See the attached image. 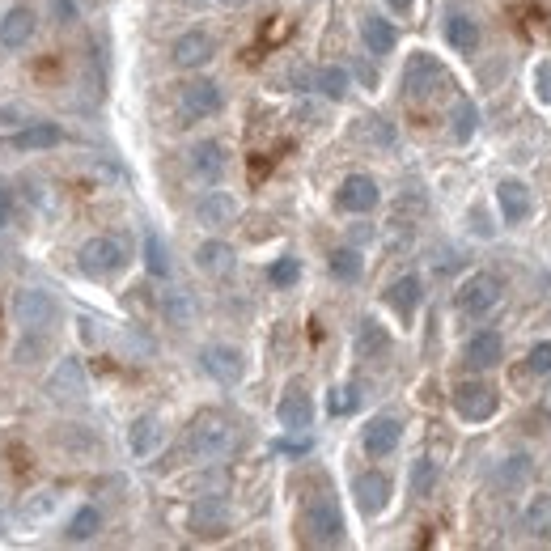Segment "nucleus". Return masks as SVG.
Returning <instances> with one entry per match:
<instances>
[{"mask_svg": "<svg viewBox=\"0 0 551 551\" xmlns=\"http://www.w3.org/2000/svg\"><path fill=\"white\" fill-rule=\"evenodd\" d=\"M238 446V429L234 420L221 416V412H200L187 424V454L200 458V462H221L229 458Z\"/></svg>", "mask_w": 551, "mask_h": 551, "instance_id": "f257e3e1", "label": "nucleus"}, {"mask_svg": "<svg viewBox=\"0 0 551 551\" xmlns=\"http://www.w3.org/2000/svg\"><path fill=\"white\" fill-rule=\"evenodd\" d=\"M301 530H306L310 547H340L344 543V513L331 496H314L301 513Z\"/></svg>", "mask_w": 551, "mask_h": 551, "instance_id": "f03ea898", "label": "nucleus"}, {"mask_svg": "<svg viewBox=\"0 0 551 551\" xmlns=\"http://www.w3.org/2000/svg\"><path fill=\"white\" fill-rule=\"evenodd\" d=\"M501 293H505L501 276H492V272H475V276H467V280L458 284L454 306H458V314H467V318H484L488 310H496Z\"/></svg>", "mask_w": 551, "mask_h": 551, "instance_id": "7ed1b4c3", "label": "nucleus"}, {"mask_svg": "<svg viewBox=\"0 0 551 551\" xmlns=\"http://www.w3.org/2000/svg\"><path fill=\"white\" fill-rule=\"evenodd\" d=\"M56 297L43 293V289H17L13 293V318L22 331H51L56 327Z\"/></svg>", "mask_w": 551, "mask_h": 551, "instance_id": "20e7f679", "label": "nucleus"}, {"mask_svg": "<svg viewBox=\"0 0 551 551\" xmlns=\"http://www.w3.org/2000/svg\"><path fill=\"white\" fill-rule=\"evenodd\" d=\"M43 395L51 403H60V407H73V403H85V395H90V378H85V365L73 361V357H64L56 369H51V378L43 386Z\"/></svg>", "mask_w": 551, "mask_h": 551, "instance_id": "39448f33", "label": "nucleus"}, {"mask_svg": "<svg viewBox=\"0 0 551 551\" xmlns=\"http://www.w3.org/2000/svg\"><path fill=\"white\" fill-rule=\"evenodd\" d=\"M77 263L85 276H111V272H123V263H128V251H123L119 238H85L81 251H77Z\"/></svg>", "mask_w": 551, "mask_h": 551, "instance_id": "423d86ee", "label": "nucleus"}, {"mask_svg": "<svg viewBox=\"0 0 551 551\" xmlns=\"http://www.w3.org/2000/svg\"><path fill=\"white\" fill-rule=\"evenodd\" d=\"M496 407H501V399H496V390H492L488 382L471 378V382H458V386H454V412H458L462 420H471V424L492 420Z\"/></svg>", "mask_w": 551, "mask_h": 551, "instance_id": "0eeeda50", "label": "nucleus"}, {"mask_svg": "<svg viewBox=\"0 0 551 551\" xmlns=\"http://www.w3.org/2000/svg\"><path fill=\"white\" fill-rule=\"evenodd\" d=\"M187 530L195 539H225L229 535V509L221 496H200L187 509Z\"/></svg>", "mask_w": 551, "mask_h": 551, "instance_id": "6e6552de", "label": "nucleus"}, {"mask_svg": "<svg viewBox=\"0 0 551 551\" xmlns=\"http://www.w3.org/2000/svg\"><path fill=\"white\" fill-rule=\"evenodd\" d=\"M225 106V94L217 81H187L183 94H179V115L187 123H200V119H212Z\"/></svg>", "mask_w": 551, "mask_h": 551, "instance_id": "1a4fd4ad", "label": "nucleus"}, {"mask_svg": "<svg viewBox=\"0 0 551 551\" xmlns=\"http://www.w3.org/2000/svg\"><path fill=\"white\" fill-rule=\"evenodd\" d=\"M352 496H357V509L365 518H378V513H386L390 496H395V484H390V475H382V471H361L352 479Z\"/></svg>", "mask_w": 551, "mask_h": 551, "instance_id": "9d476101", "label": "nucleus"}, {"mask_svg": "<svg viewBox=\"0 0 551 551\" xmlns=\"http://www.w3.org/2000/svg\"><path fill=\"white\" fill-rule=\"evenodd\" d=\"M60 505H64V492L60 488H34L30 496H22V505H17V526L43 530L60 513Z\"/></svg>", "mask_w": 551, "mask_h": 551, "instance_id": "9b49d317", "label": "nucleus"}, {"mask_svg": "<svg viewBox=\"0 0 551 551\" xmlns=\"http://www.w3.org/2000/svg\"><path fill=\"white\" fill-rule=\"evenodd\" d=\"M200 365L212 382H221V386H238L242 382V373H246V361H242V352L234 344H208L200 352Z\"/></svg>", "mask_w": 551, "mask_h": 551, "instance_id": "f8f14e48", "label": "nucleus"}, {"mask_svg": "<svg viewBox=\"0 0 551 551\" xmlns=\"http://www.w3.org/2000/svg\"><path fill=\"white\" fill-rule=\"evenodd\" d=\"M437 81H441L437 56H429V51H416V56L407 60V68H403V94L412 98V102H420V98H429L437 90Z\"/></svg>", "mask_w": 551, "mask_h": 551, "instance_id": "ddd939ff", "label": "nucleus"}, {"mask_svg": "<svg viewBox=\"0 0 551 551\" xmlns=\"http://www.w3.org/2000/svg\"><path fill=\"white\" fill-rule=\"evenodd\" d=\"M382 200L378 183L369 179V174H348V179L340 183V191H335V204H340L344 212H352V217H365V212H373Z\"/></svg>", "mask_w": 551, "mask_h": 551, "instance_id": "4468645a", "label": "nucleus"}, {"mask_svg": "<svg viewBox=\"0 0 551 551\" xmlns=\"http://www.w3.org/2000/svg\"><path fill=\"white\" fill-rule=\"evenodd\" d=\"M34 30H39V17H34L26 5H13L5 17H0V51L17 56L22 47H30Z\"/></svg>", "mask_w": 551, "mask_h": 551, "instance_id": "2eb2a0df", "label": "nucleus"}, {"mask_svg": "<svg viewBox=\"0 0 551 551\" xmlns=\"http://www.w3.org/2000/svg\"><path fill=\"white\" fill-rule=\"evenodd\" d=\"M399 441H403V420L399 416H373L365 437H361V446H365L369 458H390L399 450Z\"/></svg>", "mask_w": 551, "mask_h": 551, "instance_id": "dca6fc26", "label": "nucleus"}, {"mask_svg": "<svg viewBox=\"0 0 551 551\" xmlns=\"http://www.w3.org/2000/svg\"><path fill=\"white\" fill-rule=\"evenodd\" d=\"M276 420H280V429H289V433H306L310 429V424H314V399L306 395V386L284 390V399L276 407Z\"/></svg>", "mask_w": 551, "mask_h": 551, "instance_id": "f3484780", "label": "nucleus"}, {"mask_svg": "<svg viewBox=\"0 0 551 551\" xmlns=\"http://www.w3.org/2000/svg\"><path fill=\"white\" fill-rule=\"evenodd\" d=\"M60 140H64V128H60V123L34 119V123H22V128L9 136V149H17V153H43V149H56Z\"/></svg>", "mask_w": 551, "mask_h": 551, "instance_id": "a211bd4d", "label": "nucleus"}, {"mask_svg": "<svg viewBox=\"0 0 551 551\" xmlns=\"http://www.w3.org/2000/svg\"><path fill=\"white\" fill-rule=\"evenodd\" d=\"M170 56H174V64H179V68H204L212 56H217V39L204 34V30H187V34L174 39Z\"/></svg>", "mask_w": 551, "mask_h": 551, "instance_id": "6ab92c4d", "label": "nucleus"}, {"mask_svg": "<svg viewBox=\"0 0 551 551\" xmlns=\"http://www.w3.org/2000/svg\"><path fill=\"white\" fill-rule=\"evenodd\" d=\"M162 446H166V424H162V416H153V412L136 416L132 429H128V450H132L136 458H153Z\"/></svg>", "mask_w": 551, "mask_h": 551, "instance_id": "aec40b11", "label": "nucleus"}, {"mask_svg": "<svg viewBox=\"0 0 551 551\" xmlns=\"http://www.w3.org/2000/svg\"><path fill=\"white\" fill-rule=\"evenodd\" d=\"M195 221L204 229H225L238 221V200L229 191H204L200 204H195Z\"/></svg>", "mask_w": 551, "mask_h": 551, "instance_id": "412c9836", "label": "nucleus"}, {"mask_svg": "<svg viewBox=\"0 0 551 551\" xmlns=\"http://www.w3.org/2000/svg\"><path fill=\"white\" fill-rule=\"evenodd\" d=\"M496 208H501L505 225H526L530 212H535V200H530V187L518 179H505L496 187Z\"/></svg>", "mask_w": 551, "mask_h": 551, "instance_id": "4be33fe9", "label": "nucleus"}, {"mask_svg": "<svg viewBox=\"0 0 551 551\" xmlns=\"http://www.w3.org/2000/svg\"><path fill=\"white\" fill-rule=\"evenodd\" d=\"M187 166H191V174L195 179H204V183H217L221 174H225V166H229V157H225V145L221 140H200L191 153H187Z\"/></svg>", "mask_w": 551, "mask_h": 551, "instance_id": "5701e85b", "label": "nucleus"}, {"mask_svg": "<svg viewBox=\"0 0 551 551\" xmlns=\"http://www.w3.org/2000/svg\"><path fill=\"white\" fill-rule=\"evenodd\" d=\"M446 43L458 51V56H475V51H479V22L471 13L450 9L446 13Z\"/></svg>", "mask_w": 551, "mask_h": 551, "instance_id": "b1692460", "label": "nucleus"}, {"mask_svg": "<svg viewBox=\"0 0 551 551\" xmlns=\"http://www.w3.org/2000/svg\"><path fill=\"white\" fill-rule=\"evenodd\" d=\"M501 357H505V344L496 331H475L467 348H462V361L471 369H492V365H501Z\"/></svg>", "mask_w": 551, "mask_h": 551, "instance_id": "393cba45", "label": "nucleus"}, {"mask_svg": "<svg viewBox=\"0 0 551 551\" xmlns=\"http://www.w3.org/2000/svg\"><path fill=\"white\" fill-rule=\"evenodd\" d=\"M390 352V331L378 323V318H361L357 327V357L361 361H382Z\"/></svg>", "mask_w": 551, "mask_h": 551, "instance_id": "a878e982", "label": "nucleus"}, {"mask_svg": "<svg viewBox=\"0 0 551 551\" xmlns=\"http://www.w3.org/2000/svg\"><path fill=\"white\" fill-rule=\"evenodd\" d=\"M420 297H424V293H420V276H399V280L386 289V306L395 310V314L403 318V323H407V318L416 314Z\"/></svg>", "mask_w": 551, "mask_h": 551, "instance_id": "bb28decb", "label": "nucleus"}, {"mask_svg": "<svg viewBox=\"0 0 551 551\" xmlns=\"http://www.w3.org/2000/svg\"><path fill=\"white\" fill-rule=\"evenodd\" d=\"M195 263L208 272V276H234V263H238V255H234V246L229 242H204L200 251H195Z\"/></svg>", "mask_w": 551, "mask_h": 551, "instance_id": "cd10ccee", "label": "nucleus"}, {"mask_svg": "<svg viewBox=\"0 0 551 551\" xmlns=\"http://www.w3.org/2000/svg\"><path fill=\"white\" fill-rule=\"evenodd\" d=\"M522 530H526V539L551 543V496H547V492H539L535 501L526 505V513H522Z\"/></svg>", "mask_w": 551, "mask_h": 551, "instance_id": "c85d7f7f", "label": "nucleus"}, {"mask_svg": "<svg viewBox=\"0 0 551 551\" xmlns=\"http://www.w3.org/2000/svg\"><path fill=\"white\" fill-rule=\"evenodd\" d=\"M361 39L369 47V56H390L395 43H399V30L390 26L386 17H365V22H361Z\"/></svg>", "mask_w": 551, "mask_h": 551, "instance_id": "c756f323", "label": "nucleus"}, {"mask_svg": "<svg viewBox=\"0 0 551 551\" xmlns=\"http://www.w3.org/2000/svg\"><path fill=\"white\" fill-rule=\"evenodd\" d=\"M162 314H166V323L170 327H191L195 323V314H200V306H195V293L191 289H170L162 297Z\"/></svg>", "mask_w": 551, "mask_h": 551, "instance_id": "7c9ffc66", "label": "nucleus"}, {"mask_svg": "<svg viewBox=\"0 0 551 551\" xmlns=\"http://www.w3.org/2000/svg\"><path fill=\"white\" fill-rule=\"evenodd\" d=\"M102 535V513H98V505H81L73 518H68V526H64V539L68 543H90V539H98Z\"/></svg>", "mask_w": 551, "mask_h": 551, "instance_id": "2f4dec72", "label": "nucleus"}, {"mask_svg": "<svg viewBox=\"0 0 551 551\" xmlns=\"http://www.w3.org/2000/svg\"><path fill=\"white\" fill-rule=\"evenodd\" d=\"M314 90L323 94V98H331V102H344V98L352 94V77H348V68H340V64L318 68V73H314Z\"/></svg>", "mask_w": 551, "mask_h": 551, "instance_id": "473e14b6", "label": "nucleus"}, {"mask_svg": "<svg viewBox=\"0 0 551 551\" xmlns=\"http://www.w3.org/2000/svg\"><path fill=\"white\" fill-rule=\"evenodd\" d=\"M56 446L81 458V454H94L98 450V437L85 429V424H60V429H56Z\"/></svg>", "mask_w": 551, "mask_h": 551, "instance_id": "72a5a7b5", "label": "nucleus"}, {"mask_svg": "<svg viewBox=\"0 0 551 551\" xmlns=\"http://www.w3.org/2000/svg\"><path fill=\"white\" fill-rule=\"evenodd\" d=\"M47 352H51L47 331H22V340H17V348H13V361L30 369V365H39Z\"/></svg>", "mask_w": 551, "mask_h": 551, "instance_id": "f704fd0d", "label": "nucleus"}, {"mask_svg": "<svg viewBox=\"0 0 551 551\" xmlns=\"http://www.w3.org/2000/svg\"><path fill=\"white\" fill-rule=\"evenodd\" d=\"M327 268H331V276H335V280H344V284H352V280H361V272H365V263H361V251H352V246H340V251H331V259H327Z\"/></svg>", "mask_w": 551, "mask_h": 551, "instance_id": "c9c22d12", "label": "nucleus"}, {"mask_svg": "<svg viewBox=\"0 0 551 551\" xmlns=\"http://www.w3.org/2000/svg\"><path fill=\"white\" fill-rule=\"evenodd\" d=\"M450 123H454V140H458V145H467V140L475 136V128H479V111L471 106V98H458L454 102Z\"/></svg>", "mask_w": 551, "mask_h": 551, "instance_id": "e433bc0d", "label": "nucleus"}, {"mask_svg": "<svg viewBox=\"0 0 551 551\" xmlns=\"http://www.w3.org/2000/svg\"><path fill=\"white\" fill-rule=\"evenodd\" d=\"M145 268H149V276H157V280H166L170 276V251H166V242L153 234H145Z\"/></svg>", "mask_w": 551, "mask_h": 551, "instance_id": "4c0bfd02", "label": "nucleus"}, {"mask_svg": "<svg viewBox=\"0 0 551 551\" xmlns=\"http://www.w3.org/2000/svg\"><path fill=\"white\" fill-rule=\"evenodd\" d=\"M496 479H501L505 488H522L526 479H530V458H526V454H509V458L501 462V475H496Z\"/></svg>", "mask_w": 551, "mask_h": 551, "instance_id": "58836bf2", "label": "nucleus"}, {"mask_svg": "<svg viewBox=\"0 0 551 551\" xmlns=\"http://www.w3.org/2000/svg\"><path fill=\"white\" fill-rule=\"evenodd\" d=\"M268 280L276 284V289H293V284L301 280V259H293V255L276 259L272 268H268Z\"/></svg>", "mask_w": 551, "mask_h": 551, "instance_id": "ea45409f", "label": "nucleus"}, {"mask_svg": "<svg viewBox=\"0 0 551 551\" xmlns=\"http://www.w3.org/2000/svg\"><path fill=\"white\" fill-rule=\"evenodd\" d=\"M437 484V462L433 458H416L412 462V496H429Z\"/></svg>", "mask_w": 551, "mask_h": 551, "instance_id": "a19ab883", "label": "nucleus"}, {"mask_svg": "<svg viewBox=\"0 0 551 551\" xmlns=\"http://www.w3.org/2000/svg\"><path fill=\"white\" fill-rule=\"evenodd\" d=\"M361 407V386H340L331 390V416H348Z\"/></svg>", "mask_w": 551, "mask_h": 551, "instance_id": "79ce46f5", "label": "nucleus"}, {"mask_svg": "<svg viewBox=\"0 0 551 551\" xmlns=\"http://www.w3.org/2000/svg\"><path fill=\"white\" fill-rule=\"evenodd\" d=\"M361 136H369V140H378V145H395V128H390L386 119H378V115H369V119H361Z\"/></svg>", "mask_w": 551, "mask_h": 551, "instance_id": "37998d69", "label": "nucleus"}, {"mask_svg": "<svg viewBox=\"0 0 551 551\" xmlns=\"http://www.w3.org/2000/svg\"><path fill=\"white\" fill-rule=\"evenodd\" d=\"M526 373H535V378L551 373V340H543V344H535L526 352Z\"/></svg>", "mask_w": 551, "mask_h": 551, "instance_id": "c03bdc74", "label": "nucleus"}, {"mask_svg": "<svg viewBox=\"0 0 551 551\" xmlns=\"http://www.w3.org/2000/svg\"><path fill=\"white\" fill-rule=\"evenodd\" d=\"M98 327H102V323H98L94 314H77V335H81V344H90V348H94V344L102 340V331H98Z\"/></svg>", "mask_w": 551, "mask_h": 551, "instance_id": "a18cd8bd", "label": "nucleus"}, {"mask_svg": "<svg viewBox=\"0 0 551 551\" xmlns=\"http://www.w3.org/2000/svg\"><path fill=\"white\" fill-rule=\"evenodd\" d=\"M535 94H539V102L551 106V60H539V68H535Z\"/></svg>", "mask_w": 551, "mask_h": 551, "instance_id": "49530a36", "label": "nucleus"}, {"mask_svg": "<svg viewBox=\"0 0 551 551\" xmlns=\"http://www.w3.org/2000/svg\"><path fill=\"white\" fill-rule=\"evenodd\" d=\"M51 5V17H56L60 26H73L77 22V0H47Z\"/></svg>", "mask_w": 551, "mask_h": 551, "instance_id": "de8ad7c7", "label": "nucleus"}, {"mask_svg": "<svg viewBox=\"0 0 551 551\" xmlns=\"http://www.w3.org/2000/svg\"><path fill=\"white\" fill-rule=\"evenodd\" d=\"M9 221H13V204H9V195L0 191V229H5Z\"/></svg>", "mask_w": 551, "mask_h": 551, "instance_id": "09e8293b", "label": "nucleus"}, {"mask_svg": "<svg viewBox=\"0 0 551 551\" xmlns=\"http://www.w3.org/2000/svg\"><path fill=\"white\" fill-rule=\"evenodd\" d=\"M390 13H412V0H386Z\"/></svg>", "mask_w": 551, "mask_h": 551, "instance_id": "8fccbe9b", "label": "nucleus"}, {"mask_svg": "<svg viewBox=\"0 0 551 551\" xmlns=\"http://www.w3.org/2000/svg\"><path fill=\"white\" fill-rule=\"evenodd\" d=\"M221 5H229V9H242V5H251V0H221Z\"/></svg>", "mask_w": 551, "mask_h": 551, "instance_id": "3c124183", "label": "nucleus"}, {"mask_svg": "<svg viewBox=\"0 0 551 551\" xmlns=\"http://www.w3.org/2000/svg\"><path fill=\"white\" fill-rule=\"evenodd\" d=\"M187 5H191V9H200V5H208V0H187Z\"/></svg>", "mask_w": 551, "mask_h": 551, "instance_id": "603ef678", "label": "nucleus"}, {"mask_svg": "<svg viewBox=\"0 0 551 551\" xmlns=\"http://www.w3.org/2000/svg\"><path fill=\"white\" fill-rule=\"evenodd\" d=\"M0 268H5V255H0Z\"/></svg>", "mask_w": 551, "mask_h": 551, "instance_id": "864d4df0", "label": "nucleus"}]
</instances>
